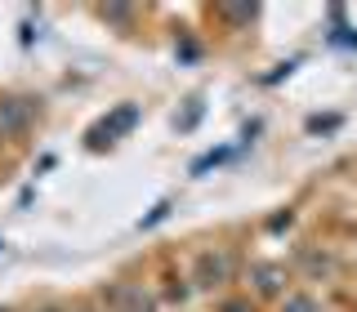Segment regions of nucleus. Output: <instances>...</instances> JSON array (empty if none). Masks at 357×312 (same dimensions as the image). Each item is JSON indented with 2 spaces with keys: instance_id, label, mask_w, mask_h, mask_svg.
<instances>
[{
  "instance_id": "6e6552de",
  "label": "nucleus",
  "mask_w": 357,
  "mask_h": 312,
  "mask_svg": "<svg viewBox=\"0 0 357 312\" xmlns=\"http://www.w3.org/2000/svg\"><path fill=\"white\" fill-rule=\"evenodd\" d=\"M0 312H9V308H0Z\"/></svg>"
},
{
  "instance_id": "7ed1b4c3",
  "label": "nucleus",
  "mask_w": 357,
  "mask_h": 312,
  "mask_svg": "<svg viewBox=\"0 0 357 312\" xmlns=\"http://www.w3.org/2000/svg\"><path fill=\"white\" fill-rule=\"evenodd\" d=\"M282 312H317V308H312V299H308V295H290Z\"/></svg>"
},
{
  "instance_id": "0eeeda50",
  "label": "nucleus",
  "mask_w": 357,
  "mask_h": 312,
  "mask_svg": "<svg viewBox=\"0 0 357 312\" xmlns=\"http://www.w3.org/2000/svg\"><path fill=\"white\" fill-rule=\"evenodd\" d=\"M223 312H250V304H241V299H237V304H228Z\"/></svg>"
},
{
  "instance_id": "f03ea898",
  "label": "nucleus",
  "mask_w": 357,
  "mask_h": 312,
  "mask_svg": "<svg viewBox=\"0 0 357 312\" xmlns=\"http://www.w3.org/2000/svg\"><path fill=\"white\" fill-rule=\"evenodd\" d=\"M228 276H232V259H228V254H223V250H206V254H201V259H197V281L206 286V290L223 286V281H228Z\"/></svg>"
},
{
  "instance_id": "39448f33",
  "label": "nucleus",
  "mask_w": 357,
  "mask_h": 312,
  "mask_svg": "<svg viewBox=\"0 0 357 312\" xmlns=\"http://www.w3.org/2000/svg\"><path fill=\"white\" fill-rule=\"evenodd\" d=\"M232 22H245V18H255V9H245V5H237V9H223Z\"/></svg>"
},
{
  "instance_id": "f257e3e1",
  "label": "nucleus",
  "mask_w": 357,
  "mask_h": 312,
  "mask_svg": "<svg viewBox=\"0 0 357 312\" xmlns=\"http://www.w3.org/2000/svg\"><path fill=\"white\" fill-rule=\"evenodd\" d=\"M31 116H36V98H5L0 103V139L22 134L31 125Z\"/></svg>"
},
{
  "instance_id": "1a4fd4ad",
  "label": "nucleus",
  "mask_w": 357,
  "mask_h": 312,
  "mask_svg": "<svg viewBox=\"0 0 357 312\" xmlns=\"http://www.w3.org/2000/svg\"><path fill=\"white\" fill-rule=\"evenodd\" d=\"M143 312H148V308H143Z\"/></svg>"
},
{
  "instance_id": "423d86ee",
  "label": "nucleus",
  "mask_w": 357,
  "mask_h": 312,
  "mask_svg": "<svg viewBox=\"0 0 357 312\" xmlns=\"http://www.w3.org/2000/svg\"><path fill=\"white\" fill-rule=\"evenodd\" d=\"M103 18H112V22H130L134 14H130V9H103Z\"/></svg>"
},
{
  "instance_id": "20e7f679",
  "label": "nucleus",
  "mask_w": 357,
  "mask_h": 312,
  "mask_svg": "<svg viewBox=\"0 0 357 312\" xmlns=\"http://www.w3.org/2000/svg\"><path fill=\"white\" fill-rule=\"evenodd\" d=\"M277 286H282V281H277V272H273V267H259V290H268V295H273Z\"/></svg>"
}]
</instances>
